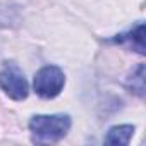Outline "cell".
<instances>
[{
    "instance_id": "6da1fadb",
    "label": "cell",
    "mask_w": 146,
    "mask_h": 146,
    "mask_svg": "<svg viewBox=\"0 0 146 146\" xmlns=\"http://www.w3.org/2000/svg\"><path fill=\"white\" fill-rule=\"evenodd\" d=\"M72 119L67 113H52V115H33L29 119V132L31 139L36 144H48V143H58L67 136L70 131Z\"/></svg>"
},
{
    "instance_id": "7a4b0ae2",
    "label": "cell",
    "mask_w": 146,
    "mask_h": 146,
    "mask_svg": "<svg viewBox=\"0 0 146 146\" xmlns=\"http://www.w3.org/2000/svg\"><path fill=\"white\" fill-rule=\"evenodd\" d=\"M0 90L16 102H23L29 95L28 79L14 60H5L0 67Z\"/></svg>"
},
{
    "instance_id": "3957f363",
    "label": "cell",
    "mask_w": 146,
    "mask_h": 146,
    "mask_svg": "<svg viewBox=\"0 0 146 146\" xmlns=\"http://www.w3.org/2000/svg\"><path fill=\"white\" fill-rule=\"evenodd\" d=\"M65 86V74L58 65H43L33 78V90L40 98L52 100L62 93Z\"/></svg>"
},
{
    "instance_id": "277c9868",
    "label": "cell",
    "mask_w": 146,
    "mask_h": 146,
    "mask_svg": "<svg viewBox=\"0 0 146 146\" xmlns=\"http://www.w3.org/2000/svg\"><path fill=\"white\" fill-rule=\"evenodd\" d=\"M108 43H113V45H122L125 46L127 50H134L136 53L139 55H144V23L139 21L137 24H134L129 31L125 33H119L115 35L113 38L108 40Z\"/></svg>"
},
{
    "instance_id": "5b68a950",
    "label": "cell",
    "mask_w": 146,
    "mask_h": 146,
    "mask_svg": "<svg viewBox=\"0 0 146 146\" xmlns=\"http://www.w3.org/2000/svg\"><path fill=\"white\" fill-rule=\"evenodd\" d=\"M136 127L132 124H120V125H113L108 129V132L103 137L105 144H113V146H120V144H129L131 137L134 134Z\"/></svg>"
},
{
    "instance_id": "8992f818",
    "label": "cell",
    "mask_w": 146,
    "mask_h": 146,
    "mask_svg": "<svg viewBox=\"0 0 146 146\" xmlns=\"http://www.w3.org/2000/svg\"><path fill=\"white\" fill-rule=\"evenodd\" d=\"M125 88L132 95L144 98V64H139L129 74V78L125 81Z\"/></svg>"
}]
</instances>
